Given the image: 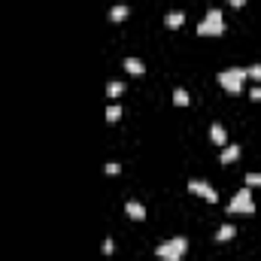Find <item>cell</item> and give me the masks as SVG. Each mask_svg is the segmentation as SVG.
Here are the masks:
<instances>
[{"label":"cell","mask_w":261,"mask_h":261,"mask_svg":"<svg viewBox=\"0 0 261 261\" xmlns=\"http://www.w3.org/2000/svg\"><path fill=\"white\" fill-rule=\"evenodd\" d=\"M185 249H188V240L185 237H170V240H164V243L155 246V255L161 261H180L185 255Z\"/></svg>","instance_id":"obj_1"},{"label":"cell","mask_w":261,"mask_h":261,"mask_svg":"<svg viewBox=\"0 0 261 261\" xmlns=\"http://www.w3.org/2000/svg\"><path fill=\"white\" fill-rule=\"evenodd\" d=\"M225 31V19H222V9H210L207 16L201 19V24H198V34L201 37H219Z\"/></svg>","instance_id":"obj_2"},{"label":"cell","mask_w":261,"mask_h":261,"mask_svg":"<svg viewBox=\"0 0 261 261\" xmlns=\"http://www.w3.org/2000/svg\"><path fill=\"white\" fill-rule=\"evenodd\" d=\"M243 79H246V67H228V70L219 73V85L231 94H237L243 88Z\"/></svg>","instance_id":"obj_3"},{"label":"cell","mask_w":261,"mask_h":261,"mask_svg":"<svg viewBox=\"0 0 261 261\" xmlns=\"http://www.w3.org/2000/svg\"><path fill=\"white\" fill-rule=\"evenodd\" d=\"M228 213H246V216L255 213V201H252V188H249V185L240 188L237 195L228 201Z\"/></svg>","instance_id":"obj_4"},{"label":"cell","mask_w":261,"mask_h":261,"mask_svg":"<svg viewBox=\"0 0 261 261\" xmlns=\"http://www.w3.org/2000/svg\"><path fill=\"white\" fill-rule=\"evenodd\" d=\"M188 191H191V195H201L203 201H210V203L219 201V191H216L207 180H188Z\"/></svg>","instance_id":"obj_5"},{"label":"cell","mask_w":261,"mask_h":261,"mask_svg":"<svg viewBox=\"0 0 261 261\" xmlns=\"http://www.w3.org/2000/svg\"><path fill=\"white\" fill-rule=\"evenodd\" d=\"M125 213H128L131 219H137V222H143V219H146V207H143L140 201H128V203H125Z\"/></svg>","instance_id":"obj_6"},{"label":"cell","mask_w":261,"mask_h":261,"mask_svg":"<svg viewBox=\"0 0 261 261\" xmlns=\"http://www.w3.org/2000/svg\"><path fill=\"white\" fill-rule=\"evenodd\" d=\"M237 158H240V146H237V143L225 146V149H222V155H219V161H222V164H234Z\"/></svg>","instance_id":"obj_7"},{"label":"cell","mask_w":261,"mask_h":261,"mask_svg":"<svg viewBox=\"0 0 261 261\" xmlns=\"http://www.w3.org/2000/svg\"><path fill=\"white\" fill-rule=\"evenodd\" d=\"M125 70L134 73V76H143V73H146V64H143L140 58H125Z\"/></svg>","instance_id":"obj_8"},{"label":"cell","mask_w":261,"mask_h":261,"mask_svg":"<svg viewBox=\"0 0 261 261\" xmlns=\"http://www.w3.org/2000/svg\"><path fill=\"white\" fill-rule=\"evenodd\" d=\"M128 16H131V9H128L125 3H116L113 9H109V19H113V21H125Z\"/></svg>","instance_id":"obj_9"},{"label":"cell","mask_w":261,"mask_h":261,"mask_svg":"<svg viewBox=\"0 0 261 261\" xmlns=\"http://www.w3.org/2000/svg\"><path fill=\"white\" fill-rule=\"evenodd\" d=\"M210 137H213V143H228V131H225L222 125H219V121L210 128Z\"/></svg>","instance_id":"obj_10"},{"label":"cell","mask_w":261,"mask_h":261,"mask_svg":"<svg viewBox=\"0 0 261 261\" xmlns=\"http://www.w3.org/2000/svg\"><path fill=\"white\" fill-rule=\"evenodd\" d=\"M234 234H237V228H234V225H222V228L216 231V240H219V243H225V240H231Z\"/></svg>","instance_id":"obj_11"},{"label":"cell","mask_w":261,"mask_h":261,"mask_svg":"<svg viewBox=\"0 0 261 261\" xmlns=\"http://www.w3.org/2000/svg\"><path fill=\"white\" fill-rule=\"evenodd\" d=\"M182 21H185L182 12H167V16H164V24L167 27H182Z\"/></svg>","instance_id":"obj_12"},{"label":"cell","mask_w":261,"mask_h":261,"mask_svg":"<svg viewBox=\"0 0 261 261\" xmlns=\"http://www.w3.org/2000/svg\"><path fill=\"white\" fill-rule=\"evenodd\" d=\"M121 91H125V82H119V79H113V82H106V94H109V98H119Z\"/></svg>","instance_id":"obj_13"},{"label":"cell","mask_w":261,"mask_h":261,"mask_svg":"<svg viewBox=\"0 0 261 261\" xmlns=\"http://www.w3.org/2000/svg\"><path fill=\"white\" fill-rule=\"evenodd\" d=\"M188 100H191V98H188L185 88H176V91H173V103H176V106H188Z\"/></svg>","instance_id":"obj_14"},{"label":"cell","mask_w":261,"mask_h":261,"mask_svg":"<svg viewBox=\"0 0 261 261\" xmlns=\"http://www.w3.org/2000/svg\"><path fill=\"white\" fill-rule=\"evenodd\" d=\"M121 119V106L119 103H109L106 106V121H119Z\"/></svg>","instance_id":"obj_15"},{"label":"cell","mask_w":261,"mask_h":261,"mask_svg":"<svg viewBox=\"0 0 261 261\" xmlns=\"http://www.w3.org/2000/svg\"><path fill=\"white\" fill-rule=\"evenodd\" d=\"M246 79H255V82H261V64L246 67Z\"/></svg>","instance_id":"obj_16"},{"label":"cell","mask_w":261,"mask_h":261,"mask_svg":"<svg viewBox=\"0 0 261 261\" xmlns=\"http://www.w3.org/2000/svg\"><path fill=\"white\" fill-rule=\"evenodd\" d=\"M246 185H261V173H255V170H249V173H246Z\"/></svg>","instance_id":"obj_17"},{"label":"cell","mask_w":261,"mask_h":261,"mask_svg":"<svg viewBox=\"0 0 261 261\" xmlns=\"http://www.w3.org/2000/svg\"><path fill=\"white\" fill-rule=\"evenodd\" d=\"M119 170H121V167H119L116 161H109V164H103V173H109V176H116Z\"/></svg>","instance_id":"obj_18"},{"label":"cell","mask_w":261,"mask_h":261,"mask_svg":"<svg viewBox=\"0 0 261 261\" xmlns=\"http://www.w3.org/2000/svg\"><path fill=\"white\" fill-rule=\"evenodd\" d=\"M100 252H103V255H113V240H109V237L100 243Z\"/></svg>","instance_id":"obj_19"},{"label":"cell","mask_w":261,"mask_h":261,"mask_svg":"<svg viewBox=\"0 0 261 261\" xmlns=\"http://www.w3.org/2000/svg\"><path fill=\"white\" fill-rule=\"evenodd\" d=\"M252 100H261V85H255V88H252Z\"/></svg>","instance_id":"obj_20"},{"label":"cell","mask_w":261,"mask_h":261,"mask_svg":"<svg viewBox=\"0 0 261 261\" xmlns=\"http://www.w3.org/2000/svg\"><path fill=\"white\" fill-rule=\"evenodd\" d=\"M228 3H231V6H243V3H246V0H228Z\"/></svg>","instance_id":"obj_21"}]
</instances>
